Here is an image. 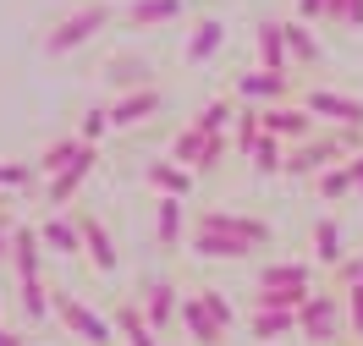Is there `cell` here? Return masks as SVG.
I'll list each match as a JSON object with an SVG mask.
<instances>
[{
	"label": "cell",
	"instance_id": "25",
	"mask_svg": "<svg viewBox=\"0 0 363 346\" xmlns=\"http://www.w3.org/2000/svg\"><path fill=\"white\" fill-rule=\"evenodd\" d=\"M155 236H160V248H182V198H177V192H165V198H160Z\"/></svg>",
	"mask_w": 363,
	"mask_h": 346
},
{
	"label": "cell",
	"instance_id": "11",
	"mask_svg": "<svg viewBox=\"0 0 363 346\" xmlns=\"http://www.w3.org/2000/svg\"><path fill=\"white\" fill-rule=\"evenodd\" d=\"M149 115H160V88H127L121 99L111 105V127H138V121H149Z\"/></svg>",
	"mask_w": 363,
	"mask_h": 346
},
{
	"label": "cell",
	"instance_id": "39",
	"mask_svg": "<svg viewBox=\"0 0 363 346\" xmlns=\"http://www.w3.org/2000/svg\"><path fill=\"white\" fill-rule=\"evenodd\" d=\"M336 280H341V286H358V280H363V258H341Z\"/></svg>",
	"mask_w": 363,
	"mask_h": 346
},
{
	"label": "cell",
	"instance_id": "2",
	"mask_svg": "<svg viewBox=\"0 0 363 346\" xmlns=\"http://www.w3.org/2000/svg\"><path fill=\"white\" fill-rule=\"evenodd\" d=\"M99 28H111V6H77V11H67V17L45 33V50L50 55H67V50L89 45Z\"/></svg>",
	"mask_w": 363,
	"mask_h": 346
},
{
	"label": "cell",
	"instance_id": "15",
	"mask_svg": "<svg viewBox=\"0 0 363 346\" xmlns=\"http://www.w3.org/2000/svg\"><path fill=\"white\" fill-rule=\"evenodd\" d=\"M182 324H187V335H193L199 346H215L220 335H226V324L204 308V297H187V302H182Z\"/></svg>",
	"mask_w": 363,
	"mask_h": 346
},
{
	"label": "cell",
	"instance_id": "36",
	"mask_svg": "<svg viewBox=\"0 0 363 346\" xmlns=\"http://www.w3.org/2000/svg\"><path fill=\"white\" fill-rule=\"evenodd\" d=\"M33 182V165L23 160H0V187H28Z\"/></svg>",
	"mask_w": 363,
	"mask_h": 346
},
{
	"label": "cell",
	"instance_id": "18",
	"mask_svg": "<svg viewBox=\"0 0 363 346\" xmlns=\"http://www.w3.org/2000/svg\"><path fill=\"white\" fill-rule=\"evenodd\" d=\"M220 45H226V23L204 17V23L193 28V39H187V50H182V55H187V67H199V61H209V55H215Z\"/></svg>",
	"mask_w": 363,
	"mask_h": 346
},
{
	"label": "cell",
	"instance_id": "10",
	"mask_svg": "<svg viewBox=\"0 0 363 346\" xmlns=\"http://www.w3.org/2000/svg\"><path fill=\"white\" fill-rule=\"evenodd\" d=\"M199 258H248L253 253V242H242V236H231V231H215L199 220V231H193V242H187Z\"/></svg>",
	"mask_w": 363,
	"mask_h": 346
},
{
	"label": "cell",
	"instance_id": "13",
	"mask_svg": "<svg viewBox=\"0 0 363 346\" xmlns=\"http://www.w3.org/2000/svg\"><path fill=\"white\" fill-rule=\"evenodd\" d=\"M204 226L215 231H231V236H242V242H253V248H264L270 242V226L264 220H253V214H231V209H209V214H199Z\"/></svg>",
	"mask_w": 363,
	"mask_h": 346
},
{
	"label": "cell",
	"instance_id": "4",
	"mask_svg": "<svg viewBox=\"0 0 363 346\" xmlns=\"http://www.w3.org/2000/svg\"><path fill=\"white\" fill-rule=\"evenodd\" d=\"M220 154H226V138H220V132H204V127H187V132H177V143H171V160L187 165V171H209V165H220Z\"/></svg>",
	"mask_w": 363,
	"mask_h": 346
},
{
	"label": "cell",
	"instance_id": "32",
	"mask_svg": "<svg viewBox=\"0 0 363 346\" xmlns=\"http://www.w3.org/2000/svg\"><path fill=\"white\" fill-rule=\"evenodd\" d=\"M226 121H237V110H231V99H209L204 110L193 115V127H204V132H226Z\"/></svg>",
	"mask_w": 363,
	"mask_h": 346
},
{
	"label": "cell",
	"instance_id": "7",
	"mask_svg": "<svg viewBox=\"0 0 363 346\" xmlns=\"http://www.w3.org/2000/svg\"><path fill=\"white\" fill-rule=\"evenodd\" d=\"M303 105H308L314 115H325V121H336V127H363V99H352V93L308 88V93H303Z\"/></svg>",
	"mask_w": 363,
	"mask_h": 346
},
{
	"label": "cell",
	"instance_id": "28",
	"mask_svg": "<svg viewBox=\"0 0 363 346\" xmlns=\"http://www.w3.org/2000/svg\"><path fill=\"white\" fill-rule=\"evenodd\" d=\"M281 33H286V50H292V61H319V39H314V28H303V17L297 23H281Z\"/></svg>",
	"mask_w": 363,
	"mask_h": 346
},
{
	"label": "cell",
	"instance_id": "27",
	"mask_svg": "<svg viewBox=\"0 0 363 346\" xmlns=\"http://www.w3.org/2000/svg\"><path fill=\"white\" fill-rule=\"evenodd\" d=\"M89 149V138H67V143H50L45 154H39V176H55V171H67L77 154Z\"/></svg>",
	"mask_w": 363,
	"mask_h": 346
},
{
	"label": "cell",
	"instance_id": "1",
	"mask_svg": "<svg viewBox=\"0 0 363 346\" xmlns=\"http://www.w3.org/2000/svg\"><path fill=\"white\" fill-rule=\"evenodd\" d=\"M358 149H363V127H341L330 138H297V149L286 154V176H319V171L341 165Z\"/></svg>",
	"mask_w": 363,
	"mask_h": 346
},
{
	"label": "cell",
	"instance_id": "29",
	"mask_svg": "<svg viewBox=\"0 0 363 346\" xmlns=\"http://www.w3.org/2000/svg\"><path fill=\"white\" fill-rule=\"evenodd\" d=\"M105 77H111V88H143V83H149V67H143V61H127V55H116L111 67H105Z\"/></svg>",
	"mask_w": 363,
	"mask_h": 346
},
{
	"label": "cell",
	"instance_id": "43",
	"mask_svg": "<svg viewBox=\"0 0 363 346\" xmlns=\"http://www.w3.org/2000/svg\"><path fill=\"white\" fill-rule=\"evenodd\" d=\"M0 346H28V341L17 335V330H6V324H0Z\"/></svg>",
	"mask_w": 363,
	"mask_h": 346
},
{
	"label": "cell",
	"instance_id": "31",
	"mask_svg": "<svg viewBox=\"0 0 363 346\" xmlns=\"http://www.w3.org/2000/svg\"><path fill=\"white\" fill-rule=\"evenodd\" d=\"M259 286H303L308 292V264H264Z\"/></svg>",
	"mask_w": 363,
	"mask_h": 346
},
{
	"label": "cell",
	"instance_id": "26",
	"mask_svg": "<svg viewBox=\"0 0 363 346\" xmlns=\"http://www.w3.org/2000/svg\"><path fill=\"white\" fill-rule=\"evenodd\" d=\"M314 258H319V264H330V270H336L341 258H347V248H341V226H336V220H319V226H314Z\"/></svg>",
	"mask_w": 363,
	"mask_h": 346
},
{
	"label": "cell",
	"instance_id": "38",
	"mask_svg": "<svg viewBox=\"0 0 363 346\" xmlns=\"http://www.w3.org/2000/svg\"><path fill=\"white\" fill-rule=\"evenodd\" d=\"M347 324L363 335V280H358V286H347Z\"/></svg>",
	"mask_w": 363,
	"mask_h": 346
},
{
	"label": "cell",
	"instance_id": "8",
	"mask_svg": "<svg viewBox=\"0 0 363 346\" xmlns=\"http://www.w3.org/2000/svg\"><path fill=\"white\" fill-rule=\"evenodd\" d=\"M237 93L253 99V105H281V99L292 93V77H286V71L259 67V71H242V77H237Z\"/></svg>",
	"mask_w": 363,
	"mask_h": 346
},
{
	"label": "cell",
	"instance_id": "44",
	"mask_svg": "<svg viewBox=\"0 0 363 346\" xmlns=\"http://www.w3.org/2000/svg\"><path fill=\"white\" fill-rule=\"evenodd\" d=\"M0 209H6V187H0Z\"/></svg>",
	"mask_w": 363,
	"mask_h": 346
},
{
	"label": "cell",
	"instance_id": "34",
	"mask_svg": "<svg viewBox=\"0 0 363 346\" xmlns=\"http://www.w3.org/2000/svg\"><path fill=\"white\" fill-rule=\"evenodd\" d=\"M259 132H264V115H259V110H237V149H242V154L253 149Z\"/></svg>",
	"mask_w": 363,
	"mask_h": 346
},
{
	"label": "cell",
	"instance_id": "20",
	"mask_svg": "<svg viewBox=\"0 0 363 346\" xmlns=\"http://www.w3.org/2000/svg\"><path fill=\"white\" fill-rule=\"evenodd\" d=\"M116 330H121V341H127V346H160V330L149 324L143 308H133V302L116 313Z\"/></svg>",
	"mask_w": 363,
	"mask_h": 346
},
{
	"label": "cell",
	"instance_id": "9",
	"mask_svg": "<svg viewBox=\"0 0 363 346\" xmlns=\"http://www.w3.org/2000/svg\"><path fill=\"white\" fill-rule=\"evenodd\" d=\"M259 115H264V132H275L281 143L314 132V110H308V105H264Z\"/></svg>",
	"mask_w": 363,
	"mask_h": 346
},
{
	"label": "cell",
	"instance_id": "16",
	"mask_svg": "<svg viewBox=\"0 0 363 346\" xmlns=\"http://www.w3.org/2000/svg\"><path fill=\"white\" fill-rule=\"evenodd\" d=\"M182 17V0H133L127 6V28H165Z\"/></svg>",
	"mask_w": 363,
	"mask_h": 346
},
{
	"label": "cell",
	"instance_id": "41",
	"mask_svg": "<svg viewBox=\"0 0 363 346\" xmlns=\"http://www.w3.org/2000/svg\"><path fill=\"white\" fill-rule=\"evenodd\" d=\"M11 231H17V226H11L6 209H0V258H11Z\"/></svg>",
	"mask_w": 363,
	"mask_h": 346
},
{
	"label": "cell",
	"instance_id": "12",
	"mask_svg": "<svg viewBox=\"0 0 363 346\" xmlns=\"http://www.w3.org/2000/svg\"><path fill=\"white\" fill-rule=\"evenodd\" d=\"M94 165H99V154H94V143H89L67 171H55V176H50V204H72V198H77V187L94 176Z\"/></svg>",
	"mask_w": 363,
	"mask_h": 346
},
{
	"label": "cell",
	"instance_id": "3",
	"mask_svg": "<svg viewBox=\"0 0 363 346\" xmlns=\"http://www.w3.org/2000/svg\"><path fill=\"white\" fill-rule=\"evenodd\" d=\"M341 313H347V302H336L330 292H308L303 308H297V330H303L308 341H336L341 335Z\"/></svg>",
	"mask_w": 363,
	"mask_h": 346
},
{
	"label": "cell",
	"instance_id": "35",
	"mask_svg": "<svg viewBox=\"0 0 363 346\" xmlns=\"http://www.w3.org/2000/svg\"><path fill=\"white\" fill-rule=\"evenodd\" d=\"M319 192H325V198H347V192H352V182H347V165L319 171Z\"/></svg>",
	"mask_w": 363,
	"mask_h": 346
},
{
	"label": "cell",
	"instance_id": "45",
	"mask_svg": "<svg viewBox=\"0 0 363 346\" xmlns=\"http://www.w3.org/2000/svg\"><path fill=\"white\" fill-rule=\"evenodd\" d=\"M358 192H363V187H358Z\"/></svg>",
	"mask_w": 363,
	"mask_h": 346
},
{
	"label": "cell",
	"instance_id": "21",
	"mask_svg": "<svg viewBox=\"0 0 363 346\" xmlns=\"http://www.w3.org/2000/svg\"><path fill=\"white\" fill-rule=\"evenodd\" d=\"M193 176H199V171H187V165H177V160H155V165H149V187L177 192V198H187V192H193Z\"/></svg>",
	"mask_w": 363,
	"mask_h": 346
},
{
	"label": "cell",
	"instance_id": "37",
	"mask_svg": "<svg viewBox=\"0 0 363 346\" xmlns=\"http://www.w3.org/2000/svg\"><path fill=\"white\" fill-rule=\"evenodd\" d=\"M105 127H111V110H83V138L89 143L105 138Z\"/></svg>",
	"mask_w": 363,
	"mask_h": 346
},
{
	"label": "cell",
	"instance_id": "40",
	"mask_svg": "<svg viewBox=\"0 0 363 346\" xmlns=\"http://www.w3.org/2000/svg\"><path fill=\"white\" fill-rule=\"evenodd\" d=\"M341 165H347V182H352V192H358L363 187V149L352 154V160H341Z\"/></svg>",
	"mask_w": 363,
	"mask_h": 346
},
{
	"label": "cell",
	"instance_id": "33",
	"mask_svg": "<svg viewBox=\"0 0 363 346\" xmlns=\"http://www.w3.org/2000/svg\"><path fill=\"white\" fill-rule=\"evenodd\" d=\"M325 17L347 28H363V0H325Z\"/></svg>",
	"mask_w": 363,
	"mask_h": 346
},
{
	"label": "cell",
	"instance_id": "22",
	"mask_svg": "<svg viewBox=\"0 0 363 346\" xmlns=\"http://www.w3.org/2000/svg\"><path fill=\"white\" fill-rule=\"evenodd\" d=\"M248 160H253V171H259V176H281V171H286V149H281V138H275V132H259V138H253V149H248Z\"/></svg>",
	"mask_w": 363,
	"mask_h": 346
},
{
	"label": "cell",
	"instance_id": "24",
	"mask_svg": "<svg viewBox=\"0 0 363 346\" xmlns=\"http://www.w3.org/2000/svg\"><path fill=\"white\" fill-rule=\"evenodd\" d=\"M11 264H17V275H39V231L33 226L11 231Z\"/></svg>",
	"mask_w": 363,
	"mask_h": 346
},
{
	"label": "cell",
	"instance_id": "6",
	"mask_svg": "<svg viewBox=\"0 0 363 346\" xmlns=\"http://www.w3.org/2000/svg\"><path fill=\"white\" fill-rule=\"evenodd\" d=\"M55 313H61V324H67L77 341H89V346H111V324L99 319L89 302H77V297H55Z\"/></svg>",
	"mask_w": 363,
	"mask_h": 346
},
{
	"label": "cell",
	"instance_id": "19",
	"mask_svg": "<svg viewBox=\"0 0 363 346\" xmlns=\"http://www.w3.org/2000/svg\"><path fill=\"white\" fill-rule=\"evenodd\" d=\"M259 67H270V71H286V67H292V50H286L281 23H259Z\"/></svg>",
	"mask_w": 363,
	"mask_h": 346
},
{
	"label": "cell",
	"instance_id": "5",
	"mask_svg": "<svg viewBox=\"0 0 363 346\" xmlns=\"http://www.w3.org/2000/svg\"><path fill=\"white\" fill-rule=\"evenodd\" d=\"M72 220H77V231H83V253H89V264L99 270V275H116L121 253H116V236L105 231V220H99V214H72Z\"/></svg>",
	"mask_w": 363,
	"mask_h": 346
},
{
	"label": "cell",
	"instance_id": "42",
	"mask_svg": "<svg viewBox=\"0 0 363 346\" xmlns=\"http://www.w3.org/2000/svg\"><path fill=\"white\" fill-rule=\"evenodd\" d=\"M297 17L308 23V17H325V0H297Z\"/></svg>",
	"mask_w": 363,
	"mask_h": 346
},
{
	"label": "cell",
	"instance_id": "17",
	"mask_svg": "<svg viewBox=\"0 0 363 346\" xmlns=\"http://www.w3.org/2000/svg\"><path fill=\"white\" fill-rule=\"evenodd\" d=\"M39 242L55 248V253H83V231H77V220H67V214H50L45 226H39Z\"/></svg>",
	"mask_w": 363,
	"mask_h": 346
},
{
	"label": "cell",
	"instance_id": "23",
	"mask_svg": "<svg viewBox=\"0 0 363 346\" xmlns=\"http://www.w3.org/2000/svg\"><path fill=\"white\" fill-rule=\"evenodd\" d=\"M297 330V313L286 308H253V341H281Z\"/></svg>",
	"mask_w": 363,
	"mask_h": 346
},
{
	"label": "cell",
	"instance_id": "14",
	"mask_svg": "<svg viewBox=\"0 0 363 346\" xmlns=\"http://www.w3.org/2000/svg\"><path fill=\"white\" fill-rule=\"evenodd\" d=\"M143 313H149V324H155V330H171V319L182 313L177 286H171V280H149V286H143Z\"/></svg>",
	"mask_w": 363,
	"mask_h": 346
},
{
	"label": "cell",
	"instance_id": "30",
	"mask_svg": "<svg viewBox=\"0 0 363 346\" xmlns=\"http://www.w3.org/2000/svg\"><path fill=\"white\" fill-rule=\"evenodd\" d=\"M17 292H23V313L28 319H45L50 313V292H45L39 275H17Z\"/></svg>",
	"mask_w": 363,
	"mask_h": 346
}]
</instances>
